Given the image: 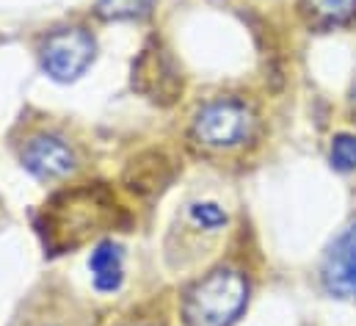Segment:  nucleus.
<instances>
[{
    "mask_svg": "<svg viewBox=\"0 0 356 326\" xmlns=\"http://www.w3.org/2000/svg\"><path fill=\"white\" fill-rule=\"evenodd\" d=\"M246 277L235 268H216L191 288L182 316L188 326H232L246 310Z\"/></svg>",
    "mask_w": 356,
    "mask_h": 326,
    "instance_id": "1",
    "label": "nucleus"
},
{
    "mask_svg": "<svg viewBox=\"0 0 356 326\" xmlns=\"http://www.w3.org/2000/svg\"><path fill=\"white\" fill-rule=\"evenodd\" d=\"M257 119L246 102L238 100H216L199 108L193 116V136L199 144L210 150H232L246 144L254 136Z\"/></svg>",
    "mask_w": 356,
    "mask_h": 326,
    "instance_id": "2",
    "label": "nucleus"
},
{
    "mask_svg": "<svg viewBox=\"0 0 356 326\" xmlns=\"http://www.w3.org/2000/svg\"><path fill=\"white\" fill-rule=\"evenodd\" d=\"M105 208H111V205H102L91 191L61 196L47 210L50 224L44 227V233H47L50 244L67 249V246H78L81 241H86L105 222Z\"/></svg>",
    "mask_w": 356,
    "mask_h": 326,
    "instance_id": "3",
    "label": "nucleus"
},
{
    "mask_svg": "<svg viewBox=\"0 0 356 326\" xmlns=\"http://www.w3.org/2000/svg\"><path fill=\"white\" fill-rule=\"evenodd\" d=\"M94 39L83 28H64L47 36L42 45V67L53 81H78L94 61Z\"/></svg>",
    "mask_w": 356,
    "mask_h": 326,
    "instance_id": "4",
    "label": "nucleus"
},
{
    "mask_svg": "<svg viewBox=\"0 0 356 326\" xmlns=\"http://www.w3.org/2000/svg\"><path fill=\"white\" fill-rule=\"evenodd\" d=\"M133 88L141 91L147 100L169 105L182 91V75L177 61L161 45H149L141 50L138 61L133 64Z\"/></svg>",
    "mask_w": 356,
    "mask_h": 326,
    "instance_id": "5",
    "label": "nucleus"
},
{
    "mask_svg": "<svg viewBox=\"0 0 356 326\" xmlns=\"http://www.w3.org/2000/svg\"><path fill=\"white\" fill-rule=\"evenodd\" d=\"M321 279L332 296L356 302V224L340 233L332 249L326 251Z\"/></svg>",
    "mask_w": 356,
    "mask_h": 326,
    "instance_id": "6",
    "label": "nucleus"
},
{
    "mask_svg": "<svg viewBox=\"0 0 356 326\" xmlns=\"http://www.w3.org/2000/svg\"><path fill=\"white\" fill-rule=\"evenodd\" d=\"M22 163L31 174L42 180H58L75 171V153L56 136H36L28 141Z\"/></svg>",
    "mask_w": 356,
    "mask_h": 326,
    "instance_id": "7",
    "label": "nucleus"
},
{
    "mask_svg": "<svg viewBox=\"0 0 356 326\" xmlns=\"http://www.w3.org/2000/svg\"><path fill=\"white\" fill-rule=\"evenodd\" d=\"M89 268H91V279H94V288H97V290H102V293L119 290V285H122V279H124L122 249L113 244V241L97 244L89 257Z\"/></svg>",
    "mask_w": 356,
    "mask_h": 326,
    "instance_id": "8",
    "label": "nucleus"
},
{
    "mask_svg": "<svg viewBox=\"0 0 356 326\" xmlns=\"http://www.w3.org/2000/svg\"><path fill=\"white\" fill-rule=\"evenodd\" d=\"M304 6L318 25H348L356 20V0H307Z\"/></svg>",
    "mask_w": 356,
    "mask_h": 326,
    "instance_id": "9",
    "label": "nucleus"
},
{
    "mask_svg": "<svg viewBox=\"0 0 356 326\" xmlns=\"http://www.w3.org/2000/svg\"><path fill=\"white\" fill-rule=\"evenodd\" d=\"M158 0H97V14L111 22L144 20L155 11Z\"/></svg>",
    "mask_w": 356,
    "mask_h": 326,
    "instance_id": "10",
    "label": "nucleus"
},
{
    "mask_svg": "<svg viewBox=\"0 0 356 326\" xmlns=\"http://www.w3.org/2000/svg\"><path fill=\"white\" fill-rule=\"evenodd\" d=\"M332 166L337 171H354L356 169V136L351 133H337L332 139V150H329Z\"/></svg>",
    "mask_w": 356,
    "mask_h": 326,
    "instance_id": "11",
    "label": "nucleus"
},
{
    "mask_svg": "<svg viewBox=\"0 0 356 326\" xmlns=\"http://www.w3.org/2000/svg\"><path fill=\"white\" fill-rule=\"evenodd\" d=\"M191 216H193V222H196L199 227H204V230H216V227H224V224H227V213H224L216 202H196V205L191 208Z\"/></svg>",
    "mask_w": 356,
    "mask_h": 326,
    "instance_id": "12",
    "label": "nucleus"
}]
</instances>
